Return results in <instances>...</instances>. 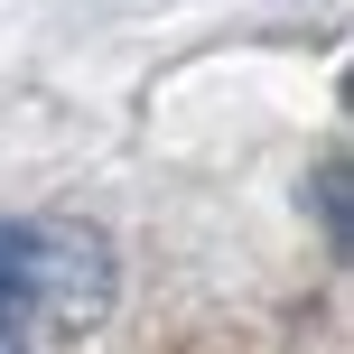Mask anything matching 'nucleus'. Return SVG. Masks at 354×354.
Returning <instances> with one entry per match:
<instances>
[{
  "mask_svg": "<svg viewBox=\"0 0 354 354\" xmlns=\"http://www.w3.org/2000/svg\"><path fill=\"white\" fill-rule=\"evenodd\" d=\"M317 214H326V243L345 252V159H326V168H317Z\"/></svg>",
  "mask_w": 354,
  "mask_h": 354,
  "instance_id": "2",
  "label": "nucleus"
},
{
  "mask_svg": "<svg viewBox=\"0 0 354 354\" xmlns=\"http://www.w3.org/2000/svg\"><path fill=\"white\" fill-rule=\"evenodd\" d=\"M0 354H19V336H0Z\"/></svg>",
  "mask_w": 354,
  "mask_h": 354,
  "instance_id": "3",
  "label": "nucleus"
},
{
  "mask_svg": "<svg viewBox=\"0 0 354 354\" xmlns=\"http://www.w3.org/2000/svg\"><path fill=\"white\" fill-rule=\"evenodd\" d=\"M112 308V243L75 214L0 224V336L19 326H93Z\"/></svg>",
  "mask_w": 354,
  "mask_h": 354,
  "instance_id": "1",
  "label": "nucleus"
}]
</instances>
